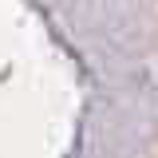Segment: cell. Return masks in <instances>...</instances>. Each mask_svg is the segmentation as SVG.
I'll return each mask as SVG.
<instances>
[]
</instances>
